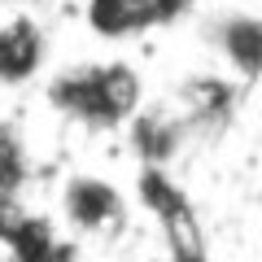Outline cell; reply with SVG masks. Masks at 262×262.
Wrapping results in <instances>:
<instances>
[{
    "mask_svg": "<svg viewBox=\"0 0 262 262\" xmlns=\"http://www.w3.org/2000/svg\"><path fill=\"white\" fill-rule=\"evenodd\" d=\"M44 105L83 131H122L144 105V75L131 61H79L61 66L44 83Z\"/></svg>",
    "mask_w": 262,
    "mask_h": 262,
    "instance_id": "obj_1",
    "label": "cell"
},
{
    "mask_svg": "<svg viewBox=\"0 0 262 262\" xmlns=\"http://www.w3.org/2000/svg\"><path fill=\"white\" fill-rule=\"evenodd\" d=\"M136 201L158 227L166 262H210V236L201 227V214L166 166L136 170Z\"/></svg>",
    "mask_w": 262,
    "mask_h": 262,
    "instance_id": "obj_2",
    "label": "cell"
},
{
    "mask_svg": "<svg viewBox=\"0 0 262 262\" xmlns=\"http://www.w3.org/2000/svg\"><path fill=\"white\" fill-rule=\"evenodd\" d=\"M57 210L61 223L75 236H92V241H118L131 223V206L122 188L114 179L96 175V170H75L61 179L57 192Z\"/></svg>",
    "mask_w": 262,
    "mask_h": 262,
    "instance_id": "obj_3",
    "label": "cell"
},
{
    "mask_svg": "<svg viewBox=\"0 0 262 262\" xmlns=\"http://www.w3.org/2000/svg\"><path fill=\"white\" fill-rule=\"evenodd\" d=\"M179 110V118L188 122V136L201 144L219 140L227 131L236 114V101H241V83L232 75H214V70H196V75H184L175 83V92L166 96Z\"/></svg>",
    "mask_w": 262,
    "mask_h": 262,
    "instance_id": "obj_4",
    "label": "cell"
},
{
    "mask_svg": "<svg viewBox=\"0 0 262 262\" xmlns=\"http://www.w3.org/2000/svg\"><path fill=\"white\" fill-rule=\"evenodd\" d=\"M201 35L236 83H258L262 79V13L223 9L201 27Z\"/></svg>",
    "mask_w": 262,
    "mask_h": 262,
    "instance_id": "obj_5",
    "label": "cell"
},
{
    "mask_svg": "<svg viewBox=\"0 0 262 262\" xmlns=\"http://www.w3.org/2000/svg\"><path fill=\"white\" fill-rule=\"evenodd\" d=\"M122 136H127V149L136 153L140 166H166V170H170V162L192 144L188 122L179 118V110L170 101H144L140 110L127 118Z\"/></svg>",
    "mask_w": 262,
    "mask_h": 262,
    "instance_id": "obj_6",
    "label": "cell"
},
{
    "mask_svg": "<svg viewBox=\"0 0 262 262\" xmlns=\"http://www.w3.org/2000/svg\"><path fill=\"white\" fill-rule=\"evenodd\" d=\"M48 35L35 18L0 22V88H22L44 70Z\"/></svg>",
    "mask_w": 262,
    "mask_h": 262,
    "instance_id": "obj_7",
    "label": "cell"
},
{
    "mask_svg": "<svg viewBox=\"0 0 262 262\" xmlns=\"http://www.w3.org/2000/svg\"><path fill=\"white\" fill-rule=\"evenodd\" d=\"M83 27L105 44H127L158 31V5L153 0H83Z\"/></svg>",
    "mask_w": 262,
    "mask_h": 262,
    "instance_id": "obj_8",
    "label": "cell"
},
{
    "mask_svg": "<svg viewBox=\"0 0 262 262\" xmlns=\"http://www.w3.org/2000/svg\"><path fill=\"white\" fill-rule=\"evenodd\" d=\"M57 241H61V236H57L53 219L35 214V210H22V214L0 232V253H5V262H44L48 253L57 249Z\"/></svg>",
    "mask_w": 262,
    "mask_h": 262,
    "instance_id": "obj_9",
    "label": "cell"
},
{
    "mask_svg": "<svg viewBox=\"0 0 262 262\" xmlns=\"http://www.w3.org/2000/svg\"><path fill=\"white\" fill-rule=\"evenodd\" d=\"M35 179V162H31V144L22 136L18 122H0V201H22Z\"/></svg>",
    "mask_w": 262,
    "mask_h": 262,
    "instance_id": "obj_10",
    "label": "cell"
},
{
    "mask_svg": "<svg viewBox=\"0 0 262 262\" xmlns=\"http://www.w3.org/2000/svg\"><path fill=\"white\" fill-rule=\"evenodd\" d=\"M153 5H158V22L162 27H170V22L188 18V13L196 9V0H153Z\"/></svg>",
    "mask_w": 262,
    "mask_h": 262,
    "instance_id": "obj_11",
    "label": "cell"
},
{
    "mask_svg": "<svg viewBox=\"0 0 262 262\" xmlns=\"http://www.w3.org/2000/svg\"><path fill=\"white\" fill-rule=\"evenodd\" d=\"M18 5H48V0H18Z\"/></svg>",
    "mask_w": 262,
    "mask_h": 262,
    "instance_id": "obj_12",
    "label": "cell"
},
{
    "mask_svg": "<svg viewBox=\"0 0 262 262\" xmlns=\"http://www.w3.org/2000/svg\"><path fill=\"white\" fill-rule=\"evenodd\" d=\"M0 5H5V0H0Z\"/></svg>",
    "mask_w": 262,
    "mask_h": 262,
    "instance_id": "obj_13",
    "label": "cell"
}]
</instances>
